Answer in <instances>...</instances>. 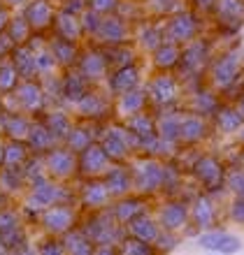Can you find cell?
Returning a JSON list of instances; mask_svg holds the SVG:
<instances>
[{"label": "cell", "mask_w": 244, "mask_h": 255, "mask_svg": "<svg viewBox=\"0 0 244 255\" xmlns=\"http://www.w3.org/2000/svg\"><path fill=\"white\" fill-rule=\"evenodd\" d=\"M130 179H133V193L151 200L156 195H163L165 183V160L151 158V155H135L130 158Z\"/></svg>", "instance_id": "cell-1"}, {"label": "cell", "mask_w": 244, "mask_h": 255, "mask_svg": "<svg viewBox=\"0 0 244 255\" xmlns=\"http://www.w3.org/2000/svg\"><path fill=\"white\" fill-rule=\"evenodd\" d=\"M81 232H84V235H86L95 246H102V244H107V246H116V244L126 237V228L119 225V223L112 218V214H109L107 209H102V211H93V216H88L86 225L81 228Z\"/></svg>", "instance_id": "cell-2"}, {"label": "cell", "mask_w": 244, "mask_h": 255, "mask_svg": "<svg viewBox=\"0 0 244 255\" xmlns=\"http://www.w3.org/2000/svg\"><path fill=\"white\" fill-rule=\"evenodd\" d=\"M98 144L114 165H123V162H130V158L135 155L137 139L128 128H112L102 134V139Z\"/></svg>", "instance_id": "cell-3"}, {"label": "cell", "mask_w": 244, "mask_h": 255, "mask_svg": "<svg viewBox=\"0 0 244 255\" xmlns=\"http://www.w3.org/2000/svg\"><path fill=\"white\" fill-rule=\"evenodd\" d=\"M191 174H193V179L203 186L205 193L212 195V193L224 190L226 167L217 155L205 153V155H200V158H196V162L191 165Z\"/></svg>", "instance_id": "cell-4"}, {"label": "cell", "mask_w": 244, "mask_h": 255, "mask_svg": "<svg viewBox=\"0 0 244 255\" xmlns=\"http://www.w3.org/2000/svg\"><path fill=\"white\" fill-rule=\"evenodd\" d=\"M154 218L163 232L182 235L184 230H189V202L179 200V197H168L165 202H161Z\"/></svg>", "instance_id": "cell-5"}, {"label": "cell", "mask_w": 244, "mask_h": 255, "mask_svg": "<svg viewBox=\"0 0 244 255\" xmlns=\"http://www.w3.org/2000/svg\"><path fill=\"white\" fill-rule=\"evenodd\" d=\"M219 225V211L214 204V197L210 193H198L189 200V228H196L200 232L212 230Z\"/></svg>", "instance_id": "cell-6"}, {"label": "cell", "mask_w": 244, "mask_h": 255, "mask_svg": "<svg viewBox=\"0 0 244 255\" xmlns=\"http://www.w3.org/2000/svg\"><path fill=\"white\" fill-rule=\"evenodd\" d=\"M112 165H114V162L105 155V151L100 148L98 141L88 144V146L84 148V151H79V155H77V174L84 176V179H102Z\"/></svg>", "instance_id": "cell-7"}, {"label": "cell", "mask_w": 244, "mask_h": 255, "mask_svg": "<svg viewBox=\"0 0 244 255\" xmlns=\"http://www.w3.org/2000/svg\"><path fill=\"white\" fill-rule=\"evenodd\" d=\"M196 244L203 251L221 253V255H235L242 251V239H240L238 235H231L228 230H221V228H212V230L200 232Z\"/></svg>", "instance_id": "cell-8"}, {"label": "cell", "mask_w": 244, "mask_h": 255, "mask_svg": "<svg viewBox=\"0 0 244 255\" xmlns=\"http://www.w3.org/2000/svg\"><path fill=\"white\" fill-rule=\"evenodd\" d=\"M40 221H42V228L47 230V232L63 237L65 232H70V230L75 228L77 211L70 207V204L58 202V204H51V207H47L44 211H42Z\"/></svg>", "instance_id": "cell-9"}, {"label": "cell", "mask_w": 244, "mask_h": 255, "mask_svg": "<svg viewBox=\"0 0 244 255\" xmlns=\"http://www.w3.org/2000/svg\"><path fill=\"white\" fill-rule=\"evenodd\" d=\"M44 169L56 181H68L77 174V153L70 148H51L44 155Z\"/></svg>", "instance_id": "cell-10"}, {"label": "cell", "mask_w": 244, "mask_h": 255, "mask_svg": "<svg viewBox=\"0 0 244 255\" xmlns=\"http://www.w3.org/2000/svg\"><path fill=\"white\" fill-rule=\"evenodd\" d=\"M61 200H63V188H58L56 183H51L44 176L40 181L30 183V195H28V200H26V207L30 211H44L47 207L58 204Z\"/></svg>", "instance_id": "cell-11"}, {"label": "cell", "mask_w": 244, "mask_h": 255, "mask_svg": "<svg viewBox=\"0 0 244 255\" xmlns=\"http://www.w3.org/2000/svg\"><path fill=\"white\" fill-rule=\"evenodd\" d=\"M126 235L128 237H135V239H142V242H147V244H154L158 242V237H161V225L156 223V218L149 214V209L147 211H142V214H137L133 221H128L126 225Z\"/></svg>", "instance_id": "cell-12"}, {"label": "cell", "mask_w": 244, "mask_h": 255, "mask_svg": "<svg viewBox=\"0 0 244 255\" xmlns=\"http://www.w3.org/2000/svg\"><path fill=\"white\" fill-rule=\"evenodd\" d=\"M147 200L144 197H140V195L130 193L126 195V197H119V200H112V204L107 207V211L112 214V218H114L119 225H126L128 221H133L137 214H142V211H147Z\"/></svg>", "instance_id": "cell-13"}, {"label": "cell", "mask_w": 244, "mask_h": 255, "mask_svg": "<svg viewBox=\"0 0 244 255\" xmlns=\"http://www.w3.org/2000/svg\"><path fill=\"white\" fill-rule=\"evenodd\" d=\"M102 183H105L107 193L112 195V200H119V197H126V195L133 193V179H130L128 162L112 165L107 169V174L102 176Z\"/></svg>", "instance_id": "cell-14"}, {"label": "cell", "mask_w": 244, "mask_h": 255, "mask_svg": "<svg viewBox=\"0 0 244 255\" xmlns=\"http://www.w3.org/2000/svg\"><path fill=\"white\" fill-rule=\"evenodd\" d=\"M79 202L88 211H102V209H107L112 204V195L107 193L102 179H88L86 186L79 193Z\"/></svg>", "instance_id": "cell-15"}, {"label": "cell", "mask_w": 244, "mask_h": 255, "mask_svg": "<svg viewBox=\"0 0 244 255\" xmlns=\"http://www.w3.org/2000/svg\"><path fill=\"white\" fill-rule=\"evenodd\" d=\"M207 123L200 116H182L179 119V134H177V144L184 146H193L207 137Z\"/></svg>", "instance_id": "cell-16"}, {"label": "cell", "mask_w": 244, "mask_h": 255, "mask_svg": "<svg viewBox=\"0 0 244 255\" xmlns=\"http://www.w3.org/2000/svg\"><path fill=\"white\" fill-rule=\"evenodd\" d=\"M63 249H65V255H93L95 244L81 230L72 228L63 235Z\"/></svg>", "instance_id": "cell-17"}, {"label": "cell", "mask_w": 244, "mask_h": 255, "mask_svg": "<svg viewBox=\"0 0 244 255\" xmlns=\"http://www.w3.org/2000/svg\"><path fill=\"white\" fill-rule=\"evenodd\" d=\"M149 95H151V100L156 102V105H161V107L163 105H170L177 98L175 81L170 79V77H156L149 86Z\"/></svg>", "instance_id": "cell-18"}, {"label": "cell", "mask_w": 244, "mask_h": 255, "mask_svg": "<svg viewBox=\"0 0 244 255\" xmlns=\"http://www.w3.org/2000/svg\"><path fill=\"white\" fill-rule=\"evenodd\" d=\"M238 70H240V56L233 54V56H226V58H221V61L214 65V72H212V77H214V81H217V86H228V84L235 79Z\"/></svg>", "instance_id": "cell-19"}, {"label": "cell", "mask_w": 244, "mask_h": 255, "mask_svg": "<svg viewBox=\"0 0 244 255\" xmlns=\"http://www.w3.org/2000/svg\"><path fill=\"white\" fill-rule=\"evenodd\" d=\"M26 139L33 151H51V148L56 146V141H58L54 134L49 132L47 126H30Z\"/></svg>", "instance_id": "cell-20"}, {"label": "cell", "mask_w": 244, "mask_h": 255, "mask_svg": "<svg viewBox=\"0 0 244 255\" xmlns=\"http://www.w3.org/2000/svg\"><path fill=\"white\" fill-rule=\"evenodd\" d=\"M126 128L135 134L137 144H140V141H144V139H151V137L156 134V123H154V119H151V116H147V114H135L128 121V126H126Z\"/></svg>", "instance_id": "cell-21"}, {"label": "cell", "mask_w": 244, "mask_h": 255, "mask_svg": "<svg viewBox=\"0 0 244 255\" xmlns=\"http://www.w3.org/2000/svg\"><path fill=\"white\" fill-rule=\"evenodd\" d=\"M144 102H147V98H144L142 91H126V93H121V100H119V105H116V112L121 116H135L140 109L144 107Z\"/></svg>", "instance_id": "cell-22"}, {"label": "cell", "mask_w": 244, "mask_h": 255, "mask_svg": "<svg viewBox=\"0 0 244 255\" xmlns=\"http://www.w3.org/2000/svg\"><path fill=\"white\" fill-rule=\"evenodd\" d=\"M116 251L119 255H158L156 246L142 242V239H135V237H123L121 242L116 244Z\"/></svg>", "instance_id": "cell-23"}, {"label": "cell", "mask_w": 244, "mask_h": 255, "mask_svg": "<svg viewBox=\"0 0 244 255\" xmlns=\"http://www.w3.org/2000/svg\"><path fill=\"white\" fill-rule=\"evenodd\" d=\"M28 160V151L21 141H12L2 148V165L5 169H19Z\"/></svg>", "instance_id": "cell-24"}, {"label": "cell", "mask_w": 244, "mask_h": 255, "mask_svg": "<svg viewBox=\"0 0 244 255\" xmlns=\"http://www.w3.org/2000/svg\"><path fill=\"white\" fill-rule=\"evenodd\" d=\"M137 86V70L135 67H121L119 72L112 77V88L121 95L126 91H133Z\"/></svg>", "instance_id": "cell-25"}, {"label": "cell", "mask_w": 244, "mask_h": 255, "mask_svg": "<svg viewBox=\"0 0 244 255\" xmlns=\"http://www.w3.org/2000/svg\"><path fill=\"white\" fill-rule=\"evenodd\" d=\"M242 123H244V119L238 114V109H221L217 114V128L226 134L238 132Z\"/></svg>", "instance_id": "cell-26"}, {"label": "cell", "mask_w": 244, "mask_h": 255, "mask_svg": "<svg viewBox=\"0 0 244 255\" xmlns=\"http://www.w3.org/2000/svg\"><path fill=\"white\" fill-rule=\"evenodd\" d=\"M224 190L233 197H244V169H226L224 176Z\"/></svg>", "instance_id": "cell-27"}, {"label": "cell", "mask_w": 244, "mask_h": 255, "mask_svg": "<svg viewBox=\"0 0 244 255\" xmlns=\"http://www.w3.org/2000/svg\"><path fill=\"white\" fill-rule=\"evenodd\" d=\"M193 21L189 19V16H179V19H175L172 23H170V40L172 42H184L189 40L191 35H193Z\"/></svg>", "instance_id": "cell-28"}, {"label": "cell", "mask_w": 244, "mask_h": 255, "mask_svg": "<svg viewBox=\"0 0 244 255\" xmlns=\"http://www.w3.org/2000/svg\"><path fill=\"white\" fill-rule=\"evenodd\" d=\"M49 19H51V9H49L47 2L37 0V2H33V5L28 7V23L30 26H35V28L47 26Z\"/></svg>", "instance_id": "cell-29"}, {"label": "cell", "mask_w": 244, "mask_h": 255, "mask_svg": "<svg viewBox=\"0 0 244 255\" xmlns=\"http://www.w3.org/2000/svg\"><path fill=\"white\" fill-rule=\"evenodd\" d=\"M44 126L49 128V132L54 134L56 139H65V137H68V132L72 130V128H70V121L61 114V112H56V114L49 116Z\"/></svg>", "instance_id": "cell-30"}, {"label": "cell", "mask_w": 244, "mask_h": 255, "mask_svg": "<svg viewBox=\"0 0 244 255\" xmlns=\"http://www.w3.org/2000/svg\"><path fill=\"white\" fill-rule=\"evenodd\" d=\"M28 130H30V123H28L26 119H21V116H12V119H7V123H5V132L9 134L14 141L26 139Z\"/></svg>", "instance_id": "cell-31"}, {"label": "cell", "mask_w": 244, "mask_h": 255, "mask_svg": "<svg viewBox=\"0 0 244 255\" xmlns=\"http://www.w3.org/2000/svg\"><path fill=\"white\" fill-rule=\"evenodd\" d=\"M98 30H100V35L105 37V40H109V42H121L123 37H126V26H123L121 21H116V19L102 21Z\"/></svg>", "instance_id": "cell-32"}, {"label": "cell", "mask_w": 244, "mask_h": 255, "mask_svg": "<svg viewBox=\"0 0 244 255\" xmlns=\"http://www.w3.org/2000/svg\"><path fill=\"white\" fill-rule=\"evenodd\" d=\"M19 98H21V105L26 109H40L42 105V91L35 84H26L19 91Z\"/></svg>", "instance_id": "cell-33"}, {"label": "cell", "mask_w": 244, "mask_h": 255, "mask_svg": "<svg viewBox=\"0 0 244 255\" xmlns=\"http://www.w3.org/2000/svg\"><path fill=\"white\" fill-rule=\"evenodd\" d=\"M14 70L16 72H21L23 77H30V74L37 70L35 67V58L30 51H26V49H19L16 54H14Z\"/></svg>", "instance_id": "cell-34"}, {"label": "cell", "mask_w": 244, "mask_h": 255, "mask_svg": "<svg viewBox=\"0 0 244 255\" xmlns=\"http://www.w3.org/2000/svg\"><path fill=\"white\" fill-rule=\"evenodd\" d=\"M102 70H105V61H102V56H98V54L86 56V58L81 61V72H84V77H88V79L100 77Z\"/></svg>", "instance_id": "cell-35"}, {"label": "cell", "mask_w": 244, "mask_h": 255, "mask_svg": "<svg viewBox=\"0 0 244 255\" xmlns=\"http://www.w3.org/2000/svg\"><path fill=\"white\" fill-rule=\"evenodd\" d=\"M58 30H61L63 40L75 42L77 37H79V33H81V26L72 19V16H61V19H58Z\"/></svg>", "instance_id": "cell-36"}, {"label": "cell", "mask_w": 244, "mask_h": 255, "mask_svg": "<svg viewBox=\"0 0 244 255\" xmlns=\"http://www.w3.org/2000/svg\"><path fill=\"white\" fill-rule=\"evenodd\" d=\"M156 65L158 67H172L177 61H179V51H177V47H170V44H165V47H158L156 49Z\"/></svg>", "instance_id": "cell-37"}, {"label": "cell", "mask_w": 244, "mask_h": 255, "mask_svg": "<svg viewBox=\"0 0 244 255\" xmlns=\"http://www.w3.org/2000/svg\"><path fill=\"white\" fill-rule=\"evenodd\" d=\"M226 216L235 225H244V197H233L228 209H226Z\"/></svg>", "instance_id": "cell-38"}, {"label": "cell", "mask_w": 244, "mask_h": 255, "mask_svg": "<svg viewBox=\"0 0 244 255\" xmlns=\"http://www.w3.org/2000/svg\"><path fill=\"white\" fill-rule=\"evenodd\" d=\"M51 56L61 63H72V58H75V47H72L68 40L54 42V51H51Z\"/></svg>", "instance_id": "cell-39"}, {"label": "cell", "mask_w": 244, "mask_h": 255, "mask_svg": "<svg viewBox=\"0 0 244 255\" xmlns=\"http://www.w3.org/2000/svg\"><path fill=\"white\" fill-rule=\"evenodd\" d=\"M158 251V255H165L170 253V251H175L177 246H179V235H170V232H161V237H158V242L154 244Z\"/></svg>", "instance_id": "cell-40"}, {"label": "cell", "mask_w": 244, "mask_h": 255, "mask_svg": "<svg viewBox=\"0 0 244 255\" xmlns=\"http://www.w3.org/2000/svg\"><path fill=\"white\" fill-rule=\"evenodd\" d=\"M63 93L68 95L70 100H81L84 98V84H81L79 77H68V81H65V88H63Z\"/></svg>", "instance_id": "cell-41"}, {"label": "cell", "mask_w": 244, "mask_h": 255, "mask_svg": "<svg viewBox=\"0 0 244 255\" xmlns=\"http://www.w3.org/2000/svg\"><path fill=\"white\" fill-rule=\"evenodd\" d=\"M16 84V70L14 65H0V91H12Z\"/></svg>", "instance_id": "cell-42"}, {"label": "cell", "mask_w": 244, "mask_h": 255, "mask_svg": "<svg viewBox=\"0 0 244 255\" xmlns=\"http://www.w3.org/2000/svg\"><path fill=\"white\" fill-rule=\"evenodd\" d=\"M28 35V21L23 19H16L9 23V37H12L14 42H23Z\"/></svg>", "instance_id": "cell-43"}, {"label": "cell", "mask_w": 244, "mask_h": 255, "mask_svg": "<svg viewBox=\"0 0 244 255\" xmlns=\"http://www.w3.org/2000/svg\"><path fill=\"white\" fill-rule=\"evenodd\" d=\"M37 255H65L63 242H56V239H47V242H42L40 249H37Z\"/></svg>", "instance_id": "cell-44"}, {"label": "cell", "mask_w": 244, "mask_h": 255, "mask_svg": "<svg viewBox=\"0 0 244 255\" xmlns=\"http://www.w3.org/2000/svg\"><path fill=\"white\" fill-rule=\"evenodd\" d=\"M19 225V218H16V214L14 211H7V209H2L0 211V232H5V230H12Z\"/></svg>", "instance_id": "cell-45"}, {"label": "cell", "mask_w": 244, "mask_h": 255, "mask_svg": "<svg viewBox=\"0 0 244 255\" xmlns=\"http://www.w3.org/2000/svg\"><path fill=\"white\" fill-rule=\"evenodd\" d=\"M93 255H119L116 246H107V244H102V246H95L93 249Z\"/></svg>", "instance_id": "cell-46"}, {"label": "cell", "mask_w": 244, "mask_h": 255, "mask_svg": "<svg viewBox=\"0 0 244 255\" xmlns=\"http://www.w3.org/2000/svg\"><path fill=\"white\" fill-rule=\"evenodd\" d=\"M112 5H114L112 0H95L93 2L95 9H102V12H105V9H112Z\"/></svg>", "instance_id": "cell-47"}, {"label": "cell", "mask_w": 244, "mask_h": 255, "mask_svg": "<svg viewBox=\"0 0 244 255\" xmlns=\"http://www.w3.org/2000/svg\"><path fill=\"white\" fill-rule=\"evenodd\" d=\"M16 255H37V253H33V251L28 249V246H21V249H19V253H16Z\"/></svg>", "instance_id": "cell-48"}, {"label": "cell", "mask_w": 244, "mask_h": 255, "mask_svg": "<svg viewBox=\"0 0 244 255\" xmlns=\"http://www.w3.org/2000/svg\"><path fill=\"white\" fill-rule=\"evenodd\" d=\"M238 139H240V144L244 146V123L240 126V130H238Z\"/></svg>", "instance_id": "cell-49"}, {"label": "cell", "mask_w": 244, "mask_h": 255, "mask_svg": "<svg viewBox=\"0 0 244 255\" xmlns=\"http://www.w3.org/2000/svg\"><path fill=\"white\" fill-rule=\"evenodd\" d=\"M238 114H240V116H242V119H244V98H242V100H240V107H238Z\"/></svg>", "instance_id": "cell-50"}, {"label": "cell", "mask_w": 244, "mask_h": 255, "mask_svg": "<svg viewBox=\"0 0 244 255\" xmlns=\"http://www.w3.org/2000/svg\"><path fill=\"white\" fill-rule=\"evenodd\" d=\"M5 19H7V16H5V14H2V12H0V28L5 26Z\"/></svg>", "instance_id": "cell-51"}, {"label": "cell", "mask_w": 244, "mask_h": 255, "mask_svg": "<svg viewBox=\"0 0 244 255\" xmlns=\"http://www.w3.org/2000/svg\"><path fill=\"white\" fill-rule=\"evenodd\" d=\"M5 251H7V249L2 246V242H0V255H5Z\"/></svg>", "instance_id": "cell-52"}, {"label": "cell", "mask_w": 244, "mask_h": 255, "mask_svg": "<svg viewBox=\"0 0 244 255\" xmlns=\"http://www.w3.org/2000/svg\"><path fill=\"white\" fill-rule=\"evenodd\" d=\"M240 165H242V169H244V153H242V158H240Z\"/></svg>", "instance_id": "cell-53"}, {"label": "cell", "mask_w": 244, "mask_h": 255, "mask_svg": "<svg viewBox=\"0 0 244 255\" xmlns=\"http://www.w3.org/2000/svg\"><path fill=\"white\" fill-rule=\"evenodd\" d=\"M205 255H221V253H210V251H207V253H205Z\"/></svg>", "instance_id": "cell-54"}]
</instances>
